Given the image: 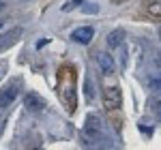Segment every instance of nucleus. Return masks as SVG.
<instances>
[{
    "label": "nucleus",
    "mask_w": 161,
    "mask_h": 150,
    "mask_svg": "<svg viewBox=\"0 0 161 150\" xmlns=\"http://www.w3.org/2000/svg\"><path fill=\"white\" fill-rule=\"evenodd\" d=\"M17 92H19V82H17V79H13L9 86L2 88V90H0V110H7L11 103H15Z\"/></svg>",
    "instance_id": "nucleus-3"
},
{
    "label": "nucleus",
    "mask_w": 161,
    "mask_h": 150,
    "mask_svg": "<svg viewBox=\"0 0 161 150\" xmlns=\"http://www.w3.org/2000/svg\"><path fill=\"white\" fill-rule=\"evenodd\" d=\"M24 103H26V107H28L30 112H41V110L45 107V99H43L41 94H37V92H28L24 97Z\"/></svg>",
    "instance_id": "nucleus-7"
},
{
    "label": "nucleus",
    "mask_w": 161,
    "mask_h": 150,
    "mask_svg": "<svg viewBox=\"0 0 161 150\" xmlns=\"http://www.w3.org/2000/svg\"><path fill=\"white\" fill-rule=\"evenodd\" d=\"M0 28H2V22H0Z\"/></svg>",
    "instance_id": "nucleus-20"
},
{
    "label": "nucleus",
    "mask_w": 161,
    "mask_h": 150,
    "mask_svg": "<svg viewBox=\"0 0 161 150\" xmlns=\"http://www.w3.org/2000/svg\"><path fill=\"white\" fill-rule=\"evenodd\" d=\"M86 0H71V2H67V4H62V11H73L77 7H82Z\"/></svg>",
    "instance_id": "nucleus-12"
},
{
    "label": "nucleus",
    "mask_w": 161,
    "mask_h": 150,
    "mask_svg": "<svg viewBox=\"0 0 161 150\" xmlns=\"http://www.w3.org/2000/svg\"><path fill=\"white\" fill-rule=\"evenodd\" d=\"M125 43V30L123 28H116V30H112L110 35H108V45L110 47H120Z\"/></svg>",
    "instance_id": "nucleus-9"
},
{
    "label": "nucleus",
    "mask_w": 161,
    "mask_h": 150,
    "mask_svg": "<svg viewBox=\"0 0 161 150\" xmlns=\"http://www.w3.org/2000/svg\"><path fill=\"white\" fill-rule=\"evenodd\" d=\"M150 112H153V114H155V116L161 120V97H157V99L150 101Z\"/></svg>",
    "instance_id": "nucleus-11"
},
{
    "label": "nucleus",
    "mask_w": 161,
    "mask_h": 150,
    "mask_svg": "<svg viewBox=\"0 0 161 150\" xmlns=\"http://www.w3.org/2000/svg\"><path fill=\"white\" fill-rule=\"evenodd\" d=\"M84 11L90 13V15H95V13L99 11V7H97V4H86V7H84Z\"/></svg>",
    "instance_id": "nucleus-15"
},
{
    "label": "nucleus",
    "mask_w": 161,
    "mask_h": 150,
    "mask_svg": "<svg viewBox=\"0 0 161 150\" xmlns=\"http://www.w3.org/2000/svg\"><path fill=\"white\" fill-rule=\"evenodd\" d=\"M159 39H161V26H159Z\"/></svg>",
    "instance_id": "nucleus-19"
},
{
    "label": "nucleus",
    "mask_w": 161,
    "mask_h": 150,
    "mask_svg": "<svg viewBox=\"0 0 161 150\" xmlns=\"http://www.w3.org/2000/svg\"><path fill=\"white\" fill-rule=\"evenodd\" d=\"M2 9H4V2H2V0H0V11H2Z\"/></svg>",
    "instance_id": "nucleus-18"
},
{
    "label": "nucleus",
    "mask_w": 161,
    "mask_h": 150,
    "mask_svg": "<svg viewBox=\"0 0 161 150\" xmlns=\"http://www.w3.org/2000/svg\"><path fill=\"white\" fill-rule=\"evenodd\" d=\"M148 86L153 88V90H159V92H161V77H150Z\"/></svg>",
    "instance_id": "nucleus-14"
},
{
    "label": "nucleus",
    "mask_w": 161,
    "mask_h": 150,
    "mask_svg": "<svg viewBox=\"0 0 161 150\" xmlns=\"http://www.w3.org/2000/svg\"><path fill=\"white\" fill-rule=\"evenodd\" d=\"M19 39H22V28H11V30H7V32H2V35H0V51L11 50Z\"/></svg>",
    "instance_id": "nucleus-5"
},
{
    "label": "nucleus",
    "mask_w": 161,
    "mask_h": 150,
    "mask_svg": "<svg viewBox=\"0 0 161 150\" xmlns=\"http://www.w3.org/2000/svg\"><path fill=\"white\" fill-rule=\"evenodd\" d=\"M114 4H120V2H127V0H112Z\"/></svg>",
    "instance_id": "nucleus-17"
},
{
    "label": "nucleus",
    "mask_w": 161,
    "mask_h": 150,
    "mask_svg": "<svg viewBox=\"0 0 161 150\" xmlns=\"http://www.w3.org/2000/svg\"><path fill=\"white\" fill-rule=\"evenodd\" d=\"M84 90H86V99L90 101L92 97H95V92H92V79L86 75V86H84Z\"/></svg>",
    "instance_id": "nucleus-13"
},
{
    "label": "nucleus",
    "mask_w": 161,
    "mask_h": 150,
    "mask_svg": "<svg viewBox=\"0 0 161 150\" xmlns=\"http://www.w3.org/2000/svg\"><path fill=\"white\" fill-rule=\"evenodd\" d=\"M95 37V28L92 26H80V28H75L71 39H73L75 43H82V45H88L90 41Z\"/></svg>",
    "instance_id": "nucleus-6"
},
{
    "label": "nucleus",
    "mask_w": 161,
    "mask_h": 150,
    "mask_svg": "<svg viewBox=\"0 0 161 150\" xmlns=\"http://www.w3.org/2000/svg\"><path fill=\"white\" fill-rule=\"evenodd\" d=\"M123 101V94H120V88L118 86H108L103 90V103L108 110H116Z\"/></svg>",
    "instance_id": "nucleus-4"
},
{
    "label": "nucleus",
    "mask_w": 161,
    "mask_h": 150,
    "mask_svg": "<svg viewBox=\"0 0 161 150\" xmlns=\"http://www.w3.org/2000/svg\"><path fill=\"white\" fill-rule=\"evenodd\" d=\"M84 144L92 146V148H101L103 146V122L97 114H88L84 120Z\"/></svg>",
    "instance_id": "nucleus-1"
},
{
    "label": "nucleus",
    "mask_w": 161,
    "mask_h": 150,
    "mask_svg": "<svg viewBox=\"0 0 161 150\" xmlns=\"http://www.w3.org/2000/svg\"><path fill=\"white\" fill-rule=\"evenodd\" d=\"M97 64H99V69H101L103 75L114 73V60H112V56L108 51H99V54H97Z\"/></svg>",
    "instance_id": "nucleus-8"
},
{
    "label": "nucleus",
    "mask_w": 161,
    "mask_h": 150,
    "mask_svg": "<svg viewBox=\"0 0 161 150\" xmlns=\"http://www.w3.org/2000/svg\"><path fill=\"white\" fill-rule=\"evenodd\" d=\"M146 11H148V15H153V17H161V0L159 2H150Z\"/></svg>",
    "instance_id": "nucleus-10"
},
{
    "label": "nucleus",
    "mask_w": 161,
    "mask_h": 150,
    "mask_svg": "<svg viewBox=\"0 0 161 150\" xmlns=\"http://www.w3.org/2000/svg\"><path fill=\"white\" fill-rule=\"evenodd\" d=\"M73 69L71 67H67L60 75V82H62V88H60V94H62V101H64V105H67V110L69 112H73L75 110V88H73Z\"/></svg>",
    "instance_id": "nucleus-2"
},
{
    "label": "nucleus",
    "mask_w": 161,
    "mask_h": 150,
    "mask_svg": "<svg viewBox=\"0 0 161 150\" xmlns=\"http://www.w3.org/2000/svg\"><path fill=\"white\" fill-rule=\"evenodd\" d=\"M4 75H7V62H4V60H0V79H2Z\"/></svg>",
    "instance_id": "nucleus-16"
}]
</instances>
